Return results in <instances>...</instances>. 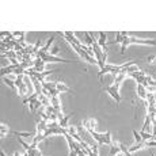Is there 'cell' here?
Segmentation results:
<instances>
[{
	"instance_id": "cell-1",
	"label": "cell",
	"mask_w": 156,
	"mask_h": 156,
	"mask_svg": "<svg viewBox=\"0 0 156 156\" xmlns=\"http://www.w3.org/2000/svg\"><path fill=\"white\" fill-rule=\"evenodd\" d=\"M114 44H121V55H124V52L126 50L128 45L130 44H141V45H151V46H156V41L154 40H141V38H134V37H128L126 33H117V38L114 41Z\"/></svg>"
},
{
	"instance_id": "cell-2",
	"label": "cell",
	"mask_w": 156,
	"mask_h": 156,
	"mask_svg": "<svg viewBox=\"0 0 156 156\" xmlns=\"http://www.w3.org/2000/svg\"><path fill=\"white\" fill-rule=\"evenodd\" d=\"M132 65H137V62L136 61H129V62H126V64H124V65H105V68H102V69L99 71V73H98V77L102 79V76L106 75V73H112L113 76L115 77L121 71L126 69V68L132 67Z\"/></svg>"
},
{
	"instance_id": "cell-3",
	"label": "cell",
	"mask_w": 156,
	"mask_h": 156,
	"mask_svg": "<svg viewBox=\"0 0 156 156\" xmlns=\"http://www.w3.org/2000/svg\"><path fill=\"white\" fill-rule=\"evenodd\" d=\"M23 105H29L30 106V112H31L33 114H34L35 112H37V109L42 105V102H41L40 99V94H37V92H34V94H31L30 97L27 98H25L23 99Z\"/></svg>"
},
{
	"instance_id": "cell-4",
	"label": "cell",
	"mask_w": 156,
	"mask_h": 156,
	"mask_svg": "<svg viewBox=\"0 0 156 156\" xmlns=\"http://www.w3.org/2000/svg\"><path fill=\"white\" fill-rule=\"evenodd\" d=\"M90 134H91V137L95 140V143H98L101 145V144H107V145H110L112 147L113 145V143H112V132H106V133H103V134H99V133H97L95 130H91V132H88Z\"/></svg>"
},
{
	"instance_id": "cell-5",
	"label": "cell",
	"mask_w": 156,
	"mask_h": 156,
	"mask_svg": "<svg viewBox=\"0 0 156 156\" xmlns=\"http://www.w3.org/2000/svg\"><path fill=\"white\" fill-rule=\"evenodd\" d=\"M37 58H41L44 62H76V61H72V60H64V58H57V57H53V56H49L48 53L45 52H41V50H38L37 53Z\"/></svg>"
},
{
	"instance_id": "cell-6",
	"label": "cell",
	"mask_w": 156,
	"mask_h": 156,
	"mask_svg": "<svg viewBox=\"0 0 156 156\" xmlns=\"http://www.w3.org/2000/svg\"><path fill=\"white\" fill-rule=\"evenodd\" d=\"M0 132H2V137L7 136V134H14V136H18V137H20V136L29 137L33 134V133H30V132H14V130H11V129H8L5 126L4 122H2V125H0Z\"/></svg>"
},
{
	"instance_id": "cell-7",
	"label": "cell",
	"mask_w": 156,
	"mask_h": 156,
	"mask_svg": "<svg viewBox=\"0 0 156 156\" xmlns=\"http://www.w3.org/2000/svg\"><path fill=\"white\" fill-rule=\"evenodd\" d=\"M105 91H107L110 94V97L114 99V102L117 103V106H118L119 103H121V95H119V92H118V87H115V86H106L105 87Z\"/></svg>"
},
{
	"instance_id": "cell-8",
	"label": "cell",
	"mask_w": 156,
	"mask_h": 156,
	"mask_svg": "<svg viewBox=\"0 0 156 156\" xmlns=\"http://www.w3.org/2000/svg\"><path fill=\"white\" fill-rule=\"evenodd\" d=\"M15 86H16L18 91H19V94L22 95V97H25V95L27 94V87H26V83H25V80H23V75H18L16 80H15Z\"/></svg>"
},
{
	"instance_id": "cell-9",
	"label": "cell",
	"mask_w": 156,
	"mask_h": 156,
	"mask_svg": "<svg viewBox=\"0 0 156 156\" xmlns=\"http://www.w3.org/2000/svg\"><path fill=\"white\" fill-rule=\"evenodd\" d=\"M62 35H64V37L67 38V41L72 45V46H80V48L83 46V45L80 44V41L77 40L76 37H75L73 33H71V31H64V33H62Z\"/></svg>"
},
{
	"instance_id": "cell-10",
	"label": "cell",
	"mask_w": 156,
	"mask_h": 156,
	"mask_svg": "<svg viewBox=\"0 0 156 156\" xmlns=\"http://www.w3.org/2000/svg\"><path fill=\"white\" fill-rule=\"evenodd\" d=\"M137 95H139L140 99L147 101V95H148V91H147V88H145V87H144L143 84H139V86H137Z\"/></svg>"
},
{
	"instance_id": "cell-11",
	"label": "cell",
	"mask_w": 156,
	"mask_h": 156,
	"mask_svg": "<svg viewBox=\"0 0 156 156\" xmlns=\"http://www.w3.org/2000/svg\"><path fill=\"white\" fill-rule=\"evenodd\" d=\"M72 115H73V113H71L69 115H65V117H62L61 119H58V125L62 129H68V128H69V124H68V122H69V118Z\"/></svg>"
},
{
	"instance_id": "cell-12",
	"label": "cell",
	"mask_w": 156,
	"mask_h": 156,
	"mask_svg": "<svg viewBox=\"0 0 156 156\" xmlns=\"http://www.w3.org/2000/svg\"><path fill=\"white\" fill-rule=\"evenodd\" d=\"M79 144H80V147L83 148V151H84L86 154H87V156H97V155L94 154V152H92V148L84 141V140H82V141H80Z\"/></svg>"
},
{
	"instance_id": "cell-13",
	"label": "cell",
	"mask_w": 156,
	"mask_h": 156,
	"mask_svg": "<svg viewBox=\"0 0 156 156\" xmlns=\"http://www.w3.org/2000/svg\"><path fill=\"white\" fill-rule=\"evenodd\" d=\"M98 45H99L103 50H107V48H106V33H99V41H98Z\"/></svg>"
},
{
	"instance_id": "cell-14",
	"label": "cell",
	"mask_w": 156,
	"mask_h": 156,
	"mask_svg": "<svg viewBox=\"0 0 156 156\" xmlns=\"http://www.w3.org/2000/svg\"><path fill=\"white\" fill-rule=\"evenodd\" d=\"M144 147H147V144H145V140H143L141 143H137L136 145L130 147V148H129V152H134V151H139V149L144 148Z\"/></svg>"
},
{
	"instance_id": "cell-15",
	"label": "cell",
	"mask_w": 156,
	"mask_h": 156,
	"mask_svg": "<svg viewBox=\"0 0 156 156\" xmlns=\"http://www.w3.org/2000/svg\"><path fill=\"white\" fill-rule=\"evenodd\" d=\"M121 152V149H119V145L118 144H113L112 145V149H110V152H109V156H117Z\"/></svg>"
},
{
	"instance_id": "cell-16",
	"label": "cell",
	"mask_w": 156,
	"mask_h": 156,
	"mask_svg": "<svg viewBox=\"0 0 156 156\" xmlns=\"http://www.w3.org/2000/svg\"><path fill=\"white\" fill-rule=\"evenodd\" d=\"M3 83H4V84H7L8 87H11V90H12V91H16V90H18L16 86H15V82L7 79V77H3Z\"/></svg>"
},
{
	"instance_id": "cell-17",
	"label": "cell",
	"mask_w": 156,
	"mask_h": 156,
	"mask_svg": "<svg viewBox=\"0 0 156 156\" xmlns=\"http://www.w3.org/2000/svg\"><path fill=\"white\" fill-rule=\"evenodd\" d=\"M118 145H119V149H121V154L124 155V156H132L130 152H129V149L126 148V145H125V144L118 143Z\"/></svg>"
},
{
	"instance_id": "cell-18",
	"label": "cell",
	"mask_w": 156,
	"mask_h": 156,
	"mask_svg": "<svg viewBox=\"0 0 156 156\" xmlns=\"http://www.w3.org/2000/svg\"><path fill=\"white\" fill-rule=\"evenodd\" d=\"M151 124H152V122H151V118L147 115V117H145V122H144V126H143V130H141V132L148 130V128H149V125H151Z\"/></svg>"
},
{
	"instance_id": "cell-19",
	"label": "cell",
	"mask_w": 156,
	"mask_h": 156,
	"mask_svg": "<svg viewBox=\"0 0 156 156\" xmlns=\"http://www.w3.org/2000/svg\"><path fill=\"white\" fill-rule=\"evenodd\" d=\"M133 136H134V139H136V144H137V143H141V141H143V139H141V136H140V133H139V132L133 130Z\"/></svg>"
},
{
	"instance_id": "cell-20",
	"label": "cell",
	"mask_w": 156,
	"mask_h": 156,
	"mask_svg": "<svg viewBox=\"0 0 156 156\" xmlns=\"http://www.w3.org/2000/svg\"><path fill=\"white\" fill-rule=\"evenodd\" d=\"M151 156H155V154H154V152H151Z\"/></svg>"
},
{
	"instance_id": "cell-21",
	"label": "cell",
	"mask_w": 156,
	"mask_h": 156,
	"mask_svg": "<svg viewBox=\"0 0 156 156\" xmlns=\"http://www.w3.org/2000/svg\"><path fill=\"white\" fill-rule=\"evenodd\" d=\"M117 156H124V155H122V154H118V155H117Z\"/></svg>"
},
{
	"instance_id": "cell-22",
	"label": "cell",
	"mask_w": 156,
	"mask_h": 156,
	"mask_svg": "<svg viewBox=\"0 0 156 156\" xmlns=\"http://www.w3.org/2000/svg\"><path fill=\"white\" fill-rule=\"evenodd\" d=\"M154 62H155V64H156V58H155V61H154Z\"/></svg>"
},
{
	"instance_id": "cell-23",
	"label": "cell",
	"mask_w": 156,
	"mask_h": 156,
	"mask_svg": "<svg viewBox=\"0 0 156 156\" xmlns=\"http://www.w3.org/2000/svg\"><path fill=\"white\" fill-rule=\"evenodd\" d=\"M155 56H156V55H155Z\"/></svg>"
}]
</instances>
